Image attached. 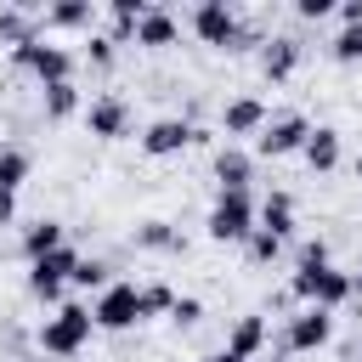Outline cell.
<instances>
[{
  "label": "cell",
  "mask_w": 362,
  "mask_h": 362,
  "mask_svg": "<svg viewBox=\"0 0 362 362\" xmlns=\"http://www.w3.org/2000/svg\"><path fill=\"white\" fill-rule=\"evenodd\" d=\"M96 334V317L90 305H57L45 322H40V351L45 356H79Z\"/></svg>",
  "instance_id": "obj_1"
},
{
  "label": "cell",
  "mask_w": 362,
  "mask_h": 362,
  "mask_svg": "<svg viewBox=\"0 0 362 362\" xmlns=\"http://www.w3.org/2000/svg\"><path fill=\"white\" fill-rule=\"evenodd\" d=\"M255 226H260V209H255L249 192H221L215 209H209V221H204V232H209L215 243H249Z\"/></svg>",
  "instance_id": "obj_2"
},
{
  "label": "cell",
  "mask_w": 362,
  "mask_h": 362,
  "mask_svg": "<svg viewBox=\"0 0 362 362\" xmlns=\"http://www.w3.org/2000/svg\"><path fill=\"white\" fill-rule=\"evenodd\" d=\"M294 300H305V305H322V311H334V305H345L356 288H351V272H339V266H294Z\"/></svg>",
  "instance_id": "obj_3"
},
{
  "label": "cell",
  "mask_w": 362,
  "mask_h": 362,
  "mask_svg": "<svg viewBox=\"0 0 362 362\" xmlns=\"http://www.w3.org/2000/svg\"><path fill=\"white\" fill-rule=\"evenodd\" d=\"M90 317H96V328H107V334H124V328L147 322V294H141L136 283H107V288L96 294Z\"/></svg>",
  "instance_id": "obj_4"
},
{
  "label": "cell",
  "mask_w": 362,
  "mask_h": 362,
  "mask_svg": "<svg viewBox=\"0 0 362 362\" xmlns=\"http://www.w3.org/2000/svg\"><path fill=\"white\" fill-rule=\"evenodd\" d=\"M187 23H192V34H198L204 45H215V51H243V40H249L243 23H238V11H232L226 0H198Z\"/></svg>",
  "instance_id": "obj_5"
},
{
  "label": "cell",
  "mask_w": 362,
  "mask_h": 362,
  "mask_svg": "<svg viewBox=\"0 0 362 362\" xmlns=\"http://www.w3.org/2000/svg\"><path fill=\"white\" fill-rule=\"evenodd\" d=\"M79 249L74 243H62V249H51L45 260H28V294L34 300H45V305H57L62 300V288L74 283V272H79Z\"/></svg>",
  "instance_id": "obj_6"
},
{
  "label": "cell",
  "mask_w": 362,
  "mask_h": 362,
  "mask_svg": "<svg viewBox=\"0 0 362 362\" xmlns=\"http://www.w3.org/2000/svg\"><path fill=\"white\" fill-rule=\"evenodd\" d=\"M11 68H17V74H34L40 90L74 79V57H68L62 45H45V34H40V40H23V45L11 51Z\"/></svg>",
  "instance_id": "obj_7"
},
{
  "label": "cell",
  "mask_w": 362,
  "mask_h": 362,
  "mask_svg": "<svg viewBox=\"0 0 362 362\" xmlns=\"http://www.w3.org/2000/svg\"><path fill=\"white\" fill-rule=\"evenodd\" d=\"M305 136H311V119H305V113H277V119H266V130L255 136V153H260V158H288V153L305 147Z\"/></svg>",
  "instance_id": "obj_8"
},
{
  "label": "cell",
  "mask_w": 362,
  "mask_h": 362,
  "mask_svg": "<svg viewBox=\"0 0 362 362\" xmlns=\"http://www.w3.org/2000/svg\"><path fill=\"white\" fill-rule=\"evenodd\" d=\"M328 339H334V311H322V305H305V311L288 317V328H283V351H294V356L322 351Z\"/></svg>",
  "instance_id": "obj_9"
},
{
  "label": "cell",
  "mask_w": 362,
  "mask_h": 362,
  "mask_svg": "<svg viewBox=\"0 0 362 362\" xmlns=\"http://www.w3.org/2000/svg\"><path fill=\"white\" fill-rule=\"evenodd\" d=\"M192 141H198L192 119H153V124L141 130V153H147V158H175V153L192 147Z\"/></svg>",
  "instance_id": "obj_10"
},
{
  "label": "cell",
  "mask_w": 362,
  "mask_h": 362,
  "mask_svg": "<svg viewBox=\"0 0 362 362\" xmlns=\"http://www.w3.org/2000/svg\"><path fill=\"white\" fill-rule=\"evenodd\" d=\"M85 124H90L96 141H119V136H130V102L107 90V96H96V102L85 107Z\"/></svg>",
  "instance_id": "obj_11"
},
{
  "label": "cell",
  "mask_w": 362,
  "mask_h": 362,
  "mask_svg": "<svg viewBox=\"0 0 362 362\" xmlns=\"http://www.w3.org/2000/svg\"><path fill=\"white\" fill-rule=\"evenodd\" d=\"M221 130L226 136H260L266 130V102L260 96H232L221 107Z\"/></svg>",
  "instance_id": "obj_12"
},
{
  "label": "cell",
  "mask_w": 362,
  "mask_h": 362,
  "mask_svg": "<svg viewBox=\"0 0 362 362\" xmlns=\"http://www.w3.org/2000/svg\"><path fill=\"white\" fill-rule=\"evenodd\" d=\"M215 181H221V192H249V181H255V158L243 153V147H215Z\"/></svg>",
  "instance_id": "obj_13"
},
{
  "label": "cell",
  "mask_w": 362,
  "mask_h": 362,
  "mask_svg": "<svg viewBox=\"0 0 362 362\" xmlns=\"http://www.w3.org/2000/svg\"><path fill=\"white\" fill-rule=\"evenodd\" d=\"M294 68H300V40H294V34H272L266 51H260V74H266L272 85H283Z\"/></svg>",
  "instance_id": "obj_14"
},
{
  "label": "cell",
  "mask_w": 362,
  "mask_h": 362,
  "mask_svg": "<svg viewBox=\"0 0 362 362\" xmlns=\"http://www.w3.org/2000/svg\"><path fill=\"white\" fill-rule=\"evenodd\" d=\"M300 158L317 170V175H328V170H339V130L334 124H311V136H305V147H300Z\"/></svg>",
  "instance_id": "obj_15"
},
{
  "label": "cell",
  "mask_w": 362,
  "mask_h": 362,
  "mask_svg": "<svg viewBox=\"0 0 362 362\" xmlns=\"http://www.w3.org/2000/svg\"><path fill=\"white\" fill-rule=\"evenodd\" d=\"M226 351L238 356V362H260V351H266V317H238L232 322V334H226Z\"/></svg>",
  "instance_id": "obj_16"
},
{
  "label": "cell",
  "mask_w": 362,
  "mask_h": 362,
  "mask_svg": "<svg viewBox=\"0 0 362 362\" xmlns=\"http://www.w3.org/2000/svg\"><path fill=\"white\" fill-rule=\"evenodd\" d=\"M175 40H181V17H175V11H164V6H147L141 28H136V45L164 51V45H175Z\"/></svg>",
  "instance_id": "obj_17"
},
{
  "label": "cell",
  "mask_w": 362,
  "mask_h": 362,
  "mask_svg": "<svg viewBox=\"0 0 362 362\" xmlns=\"http://www.w3.org/2000/svg\"><path fill=\"white\" fill-rule=\"evenodd\" d=\"M45 28H96V6L90 0H62V6L40 11V34Z\"/></svg>",
  "instance_id": "obj_18"
},
{
  "label": "cell",
  "mask_w": 362,
  "mask_h": 362,
  "mask_svg": "<svg viewBox=\"0 0 362 362\" xmlns=\"http://www.w3.org/2000/svg\"><path fill=\"white\" fill-rule=\"evenodd\" d=\"M141 17H147V0H113V6H107V40H113V45L136 40Z\"/></svg>",
  "instance_id": "obj_19"
},
{
  "label": "cell",
  "mask_w": 362,
  "mask_h": 362,
  "mask_svg": "<svg viewBox=\"0 0 362 362\" xmlns=\"http://www.w3.org/2000/svg\"><path fill=\"white\" fill-rule=\"evenodd\" d=\"M260 232H272V238H294V198L288 192H266V204H260Z\"/></svg>",
  "instance_id": "obj_20"
},
{
  "label": "cell",
  "mask_w": 362,
  "mask_h": 362,
  "mask_svg": "<svg viewBox=\"0 0 362 362\" xmlns=\"http://www.w3.org/2000/svg\"><path fill=\"white\" fill-rule=\"evenodd\" d=\"M62 243H68V226H62V221H34V226L23 232V255H28V260H45V255L62 249Z\"/></svg>",
  "instance_id": "obj_21"
},
{
  "label": "cell",
  "mask_w": 362,
  "mask_h": 362,
  "mask_svg": "<svg viewBox=\"0 0 362 362\" xmlns=\"http://www.w3.org/2000/svg\"><path fill=\"white\" fill-rule=\"evenodd\" d=\"M28 170H34L28 147H0V198H17V187L28 181Z\"/></svg>",
  "instance_id": "obj_22"
},
{
  "label": "cell",
  "mask_w": 362,
  "mask_h": 362,
  "mask_svg": "<svg viewBox=\"0 0 362 362\" xmlns=\"http://www.w3.org/2000/svg\"><path fill=\"white\" fill-rule=\"evenodd\" d=\"M0 40L17 51L23 40H40V17H28V11H17V6H6L0 11Z\"/></svg>",
  "instance_id": "obj_23"
},
{
  "label": "cell",
  "mask_w": 362,
  "mask_h": 362,
  "mask_svg": "<svg viewBox=\"0 0 362 362\" xmlns=\"http://www.w3.org/2000/svg\"><path fill=\"white\" fill-rule=\"evenodd\" d=\"M45 119H74L79 113V85L74 79H62V85H45Z\"/></svg>",
  "instance_id": "obj_24"
},
{
  "label": "cell",
  "mask_w": 362,
  "mask_h": 362,
  "mask_svg": "<svg viewBox=\"0 0 362 362\" xmlns=\"http://www.w3.org/2000/svg\"><path fill=\"white\" fill-rule=\"evenodd\" d=\"M136 249H181V238H175L170 221H141L136 226Z\"/></svg>",
  "instance_id": "obj_25"
},
{
  "label": "cell",
  "mask_w": 362,
  "mask_h": 362,
  "mask_svg": "<svg viewBox=\"0 0 362 362\" xmlns=\"http://www.w3.org/2000/svg\"><path fill=\"white\" fill-rule=\"evenodd\" d=\"M107 272H113L107 260H96V255H85V260H79V272H74V288H96V294H102V288L113 283Z\"/></svg>",
  "instance_id": "obj_26"
},
{
  "label": "cell",
  "mask_w": 362,
  "mask_h": 362,
  "mask_svg": "<svg viewBox=\"0 0 362 362\" xmlns=\"http://www.w3.org/2000/svg\"><path fill=\"white\" fill-rule=\"evenodd\" d=\"M243 249H249V260H255V266H272V260L283 255V238H272V232H260V226H255V238H249Z\"/></svg>",
  "instance_id": "obj_27"
},
{
  "label": "cell",
  "mask_w": 362,
  "mask_h": 362,
  "mask_svg": "<svg viewBox=\"0 0 362 362\" xmlns=\"http://www.w3.org/2000/svg\"><path fill=\"white\" fill-rule=\"evenodd\" d=\"M328 57L334 62H362V28H339L334 45H328Z\"/></svg>",
  "instance_id": "obj_28"
},
{
  "label": "cell",
  "mask_w": 362,
  "mask_h": 362,
  "mask_svg": "<svg viewBox=\"0 0 362 362\" xmlns=\"http://www.w3.org/2000/svg\"><path fill=\"white\" fill-rule=\"evenodd\" d=\"M204 317V300H192V294H175V305H170V322L175 328H192Z\"/></svg>",
  "instance_id": "obj_29"
},
{
  "label": "cell",
  "mask_w": 362,
  "mask_h": 362,
  "mask_svg": "<svg viewBox=\"0 0 362 362\" xmlns=\"http://www.w3.org/2000/svg\"><path fill=\"white\" fill-rule=\"evenodd\" d=\"M294 17H305V23H322V17H334V0H294Z\"/></svg>",
  "instance_id": "obj_30"
},
{
  "label": "cell",
  "mask_w": 362,
  "mask_h": 362,
  "mask_svg": "<svg viewBox=\"0 0 362 362\" xmlns=\"http://www.w3.org/2000/svg\"><path fill=\"white\" fill-rule=\"evenodd\" d=\"M85 57H90L96 68H113V40H107V34H90V45H85Z\"/></svg>",
  "instance_id": "obj_31"
},
{
  "label": "cell",
  "mask_w": 362,
  "mask_h": 362,
  "mask_svg": "<svg viewBox=\"0 0 362 362\" xmlns=\"http://www.w3.org/2000/svg\"><path fill=\"white\" fill-rule=\"evenodd\" d=\"M300 266H334V260H328V243H322V238H305V243H300Z\"/></svg>",
  "instance_id": "obj_32"
},
{
  "label": "cell",
  "mask_w": 362,
  "mask_h": 362,
  "mask_svg": "<svg viewBox=\"0 0 362 362\" xmlns=\"http://www.w3.org/2000/svg\"><path fill=\"white\" fill-rule=\"evenodd\" d=\"M141 294H147V317H158V311H170V305H175V294H170L164 283H147Z\"/></svg>",
  "instance_id": "obj_33"
},
{
  "label": "cell",
  "mask_w": 362,
  "mask_h": 362,
  "mask_svg": "<svg viewBox=\"0 0 362 362\" xmlns=\"http://www.w3.org/2000/svg\"><path fill=\"white\" fill-rule=\"evenodd\" d=\"M334 17H339V28H362V0H339Z\"/></svg>",
  "instance_id": "obj_34"
},
{
  "label": "cell",
  "mask_w": 362,
  "mask_h": 362,
  "mask_svg": "<svg viewBox=\"0 0 362 362\" xmlns=\"http://www.w3.org/2000/svg\"><path fill=\"white\" fill-rule=\"evenodd\" d=\"M204 362H238V356H232V351H209Z\"/></svg>",
  "instance_id": "obj_35"
},
{
  "label": "cell",
  "mask_w": 362,
  "mask_h": 362,
  "mask_svg": "<svg viewBox=\"0 0 362 362\" xmlns=\"http://www.w3.org/2000/svg\"><path fill=\"white\" fill-rule=\"evenodd\" d=\"M351 288H356V294H362V260H356V272H351Z\"/></svg>",
  "instance_id": "obj_36"
},
{
  "label": "cell",
  "mask_w": 362,
  "mask_h": 362,
  "mask_svg": "<svg viewBox=\"0 0 362 362\" xmlns=\"http://www.w3.org/2000/svg\"><path fill=\"white\" fill-rule=\"evenodd\" d=\"M23 362H45V351H40V356H23Z\"/></svg>",
  "instance_id": "obj_37"
},
{
  "label": "cell",
  "mask_w": 362,
  "mask_h": 362,
  "mask_svg": "<svg viewBox=\"0 0 362 362\" xmlns=\"http://www.w3.org/2000/svg\"><path fill=\"white\" fill-rule=\"evenodd\" d=\"M356 175H362V158H356Z\"/></svg>",
  "instance_id": "obj_38"
},
{
  "label": "cell",
  "mask_w": 362,
  "mask_h": 362,
  "mask_svg": "<svg viewBox=\"0 0 362 362\" xmlns=\"http://www.w3.org/2000/svg\"><path fill=\"white\" fill-rule=\"evenodd\" d=\"M260 362H277V356H260Z\"/></svg>",
  "instance_id": "obj_39"
}]
</instances>
